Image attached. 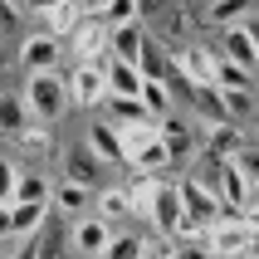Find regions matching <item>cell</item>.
<instances>
[{
  "label": "cell",
  "instance_id": "52a82bcc",
  "mask_svg": "<svg viewBox=\"0 0 259 259\" xmlns=\"http://www.w3.org/2000/svg\"><path fill=\"white\" fill-rule=\"evenodd\" d=\"M215 191H220V201H225V210H245V205H249V196H254V181H249V171L240 166V157H235V161H220Z\"/></svg>",
  "mask_w": 259,
  "mask_h": 259
},
{
  "label": "cell",
  "instance_id": "5bb4252c",
  "mask_svg": "<svg viewBox=\"0 0 259 259\" xmlns=\"http://www.w3.org/2000/svg\"><path fill=\"white\" fill-rule=\"evenodd\" d=\"M215 64L220 59L205 49V44H191L186 54H181V73H186V83L191 88H201V83H215Z\"/></svg>",
  "mask_w": 259,
  "mask_h": 259
},
{
  "label": "cell",
  "instance_id": "8992f818",
  "mask_svg": "<svg viewBox=\"0 0 259 259\" xmlns=\"http://www.w3.org/2000/svg\"><path fill=\"white\" fill-rule=\"evenodd\" d=\"M113 220H103V215H78L73 220V249L83 259H103L108 254V245H113Z\"/></svg>",
  "mask_w": 259,
  "mask_h": 259
},
{
  "label": "cell",
  "instance_id": "44dd1931",
  "mask_svg": "<svg viewBox=\"0 0 259 259\" xmlns=\"http://www.w3.org/2000/svg\"><path fill=\"white\" fill-rule=\"evenodd\" d=\"M137 98H142V108L152 117H166V113H171V88H166V78H147Z\"/></svg>",
  "mask_w": 259,
  "mask_h": 259
},
{
  "label": "cell",
  "instance_id": "e575fe53",
  "mask_svg": "<svg viewBox=\"0 0 259 259\" xmlns=\"http://www.w3.org/2000/svg\"><path fill=\"white\" fill-rule=\"evenodd\" d=\"M15 259H39V235H25V245L15 249Z\"/></svg>",
  "mask_w": 259,
  "mask_h": 259
},
{
  "label": "cell",
  "instance_id": "2e32d148",
  "mask_svg": "<svg viewBox=\"0 0 259 259\" xmlns=\"http://www.w3.org/2000/svg\"><path fill=\"white\" fill-rule=\"evenodd\" d=\"M78 25H83V5L78 0H59L54 10L44 15V34H54V39H69Z\"/></svg>",
  "mask_w": 259,
  "mask_h": 259
},
{
  "label": "cell",
  "instance_id": "9a60e30c",
  "mask_svg": "<svg viewBox=\"0 0 259 259\" xmlns=\"http://www.w3.org/2000/svg\"><path fill=\"white\" fill-rule=\"evenodd\" d=\"M127 166L132 171H166L171 166V147H166V137H152V142H142L137 152H127Z\"/></svg>",
  "mask_w": 259,
  "mask_h": 259
},
{
  "label": "cell",
  "instance_id": "d6a6232c",
  "mask_svg": "<svg viewBox=\"0 0 259 259\" xmlns=\"http://www.w3.org/2000/svg\"><path fill=\"white\" fill-rule=\"evenodd\" d=\"M15 181H20V171L10 161H0V201H10V205H15Z\"/></svg>",
  "mask_w": 259,
  "mask_h": 259
},
{
  "label": "cell",
  "instance_id": "ac0fdd59",
  "mask_svg": "<svg viewBox=\"0 0 259 259\" xmlns=\"http://www.w3.org/2000/svg\"><path fill=\"white\" fill-rule=\"evenodd\" d=\"M157 181H161V171H137V181L127 186L132 210H137V215H147V220H152V205H157Z\"/></svg>",
  "mask_w": 259,
  "mask_h": 259
},
{
  "label": "cell",
  "instance_id": "74e56055",
  "mask_svg": "<svg viewBox=\"0 0 259 259\" xmlns=\"http://www.w3.org/2000/svg\"><path fill=\"white\" fill-rule=\"evenodd\" d=\"M245 225H249V235L259 230V205H245Z\"/></svg>",
  "mask_w": 259,
  "mask_h": 259
},
{
  "label": "cell",
  "instance_id": "1f68e13d",
  "mask_svg": "<svg viewBox=\"0 0 259 259\" xmlns=\"http://www.w3.org/2000/svg\"><path fill=\"white\" fill-rule=\"evenodd\" d=\"M171 254H176V259H220L215 249H210V240H181Z\"/></svg>",
  "mask_w": 259,
  "mask_h": 259
},
{
  "label": "cell",
  "instance_id": "7a4b0ae2",
  "mask_svg": "<svg viewBox=\"0 0 259 259\" xmlns=\"http://www.w3.org/2000/svg\"><path fill=\"white\" fill-rule=\"evenodd\" d=\"M69 54H73V64H103L108 69V59H113V29H108V20L83 15V25L69 34Z\"/></svg>",
  "mask_w": 259,
  "mask_h": 259
},
{
  "label": "cell",
  "instance_id": "4316f807",
  "mask_svg": "<svg viewBox=\"0 0 259 259\" xmlns=\"http://www.w3.org/2000/svg\"><path fill=\"white\" fill-rule=\"evenodd\" d=\"M103 259H147V240H137V235H113V245H108Z\"/></svg>",
  "mask_w": 259,
  "mask_h": 259
},
{
  "label": "cell",
  "instance_id": "ba28073f",
  "mask_svg": "<svg viewBox=\"0 0 259 259\" xmlns=\"http://www.w3.org/2000/svg\"><path fill=\"white\" fill-rule=\"evenodd\" d=\"M181 215H186V205H181V186H176V181H157V205H152V220H157V230L166 235V240L176 235Z\"/></svg>",
  "mask_w": 259,
  "mask_h": 259
},
{
  "label": "cell",
  "instance_id": "83f0119b",
  "mask_svg": "<svg viewBox=\"0 0 259 259\" xmlns=\"http://www.w3.org/2000/svg\"><path fill=\"white\" fill-rule=\"evenodd\" d=\"M103 20H108V29L132 25V20H142V0H113V5L103 10Z\"/></svg>",
  "mask_w": 259,
  "mask_h": 259
},
{
  "label": "cell",
  "instance_id": "d590c367",
  "mask_svg": "<svg viewBox=\"0 0 259 259\" xmlns=\"http://www.w3.org/2000/svg\"><path fill=\"white\" fill-rule=\"evenodd\" d=\"M20 5H25V10H29V15H39V20H44V15L54 10L59 0H20Z\"/></svg>",
  "mask_w": 259,
  "mask_h": 259
},
{
  "label": "cell",
  "instance_id": "ab89813d",
  "mask_svg": "<svg viewBox=\"0 0 259 259\" xmlns=\"http://www.w3.org/2000/svg\"><path fill=\"white\" fill-rule=\"evenodd\" d=\"M249 205H259V181H254V196H249Z\"/></svg>",
  "mask_w": 259,
  "mask_h": 259
},
{
  "label": "cell",
  "instance_id": "4dcf8cb0",
  "mask_svg": "<svg viewBox=\"0 0 259 259\" xmlns=\"http://www.w3.org/2000/svg\"><path fill=\"white\" fill-rule=\"evenodd\" d=\"M220 98H225V113H230V122L235 117H245L254 103H249V88H220Z\"/></svg>",
  "mask_w": 259,
  "mask_h": 259
},
{
  "label": "cell",
  "instance_id": "5b68a950",
  "mask_svg": "<svg viewBox=\"0 0 259 259\" xmlns=\"http://www.w3.org/2000/svg\"><path fill=\"white\" fill-rule=\"evenodd\" d=\"M69 98L78 108H103V98H108V69L103 64H73Z\"/></svg>",
  "mask_w": 259,
  "mask_h": 259
},
{
  "label": "cell",
  "instance_id": "30bf717a",
  "mask_svg": "<svg viewBox=\"0 0 259 259\" xmlns=\"http://www.w3.org/2000/svg\"><path fill=\"white\" fill-rule=\"evenodd\" d=\"M205 147H210L215 161H235L240 152H245V132L235 127L230 117H225V122H210V127H205Z\"/></svg>",
  "mask_w": 259,
  "mask_h": 259
},
{
  "label": "cell",
  "instance_id": "6da1fadb",
  "mask_svg": "<svg viewBox=\"0 0 259 259\" xmlns=\"http://www.w3.org/2000/svg\"><path fill=\"white\" fill-rule=\"evenodd\" d=\"M25 103H29V117H39V122H54V117L69 113V83L59 78L54 69H34L25 83Z\"/></svg>",
  "mask_w": 259,
  "mask_h": 259
},
{
  "label": "cell",
  "instance_id": "603a6c76",
  "mask_svg": "<svg viewBox=\"0 0 259 259\" xmlns=\"http://www.w3.org/2000/svg\"><path fill=\"white\" fill-rule=\"evenodd\" d=\"M20 147H25V152L49 157V152H54V132H49V122H39V117H34V122H25V127H20Z\"/></svg>",
  "mask_w": 259,
  "mask_h": 259
},
{
  "label": "cell",
  "instance_id": "277c9868",
  "mask_svg": "<svg viewBox=\"0 0 259 259\" xmlns=\"http://www.w3.org/2000/svg\"><path fill=\"white\" fill-rule=\"evenodd\" d=\"M176 186H181V205H186V215H196L201 225H215V220L225 215V201H220L215 186H205V181H196V176L176 181Z\"/></svg>",
  "mask_w": 259,
  "mask_h": 259
},
{
  "label": "cell",
  "instance_id": "f546056e",
  "mask_svg": "<svg viewBox=\"0 0 259 259\" xmlns=\"http://www.w3.org/2000/svg\"><path fill=\"white\" fill-rule=\"evenodd\" d=\"M49 186L54 181H44V176H20L15 181V201H49Z\"/></svg>",
  "mask_w": 259,
  "mask_h": 259
},
{
  "label": "cell",
  "instance_id": "9c48e42d",
  "mask_svg": "<svg viewBox=\"0 0 259 259\" xmlns=\"http://www.w3.org/2000/svg\"><path fill=\"white\" fill-rule=\"evenodd\" d=\"M59 54H64V39H54V34H29L25 44H20V64H25L29 73L34 69H59Z\"/></svg>",
  "mask_w": 259,
  "mask_h": 259
},
{
  "label": "cell",
  "instance_id": "d4e9b609",
  "mask_svg": "<svg viewBox=\"0 0 259 259\" xmlns=\"http://www.w3.org/2000/svg\"><path fill=\"white\" fill-rule=\"evenodd\" d=\"M98 215H103V220H122V215H132V196H127V186L98 191Z\"/></svg>",
  "mask_w": 259,
  "mask_h": 259
},
{
  "label": "cell",
  "instance_id": "60d3db41",
  "mask_svg": "<svg viewBox=\"0 0 259 259\" xmlns=\"http://www.w3.org/2000/svg\"><path fill=\"white\" fill-rule=\"evenodd\" d=\"M166 259H176V254H171V249H166Z\"/></svg>",
  "mask_w": 259,
  "mask_h": 259
},
{
  "label": "cell",
  "instance_id": "cb8c5ba5",
  "mask_svg": "<svg viewBox=\"0 0 259 259\" xmlns=\"http://www.w3.org/2000/svg\"><path fill=\"white\" fill-rule=\"evenodd\" d=\"M137 69H142L147 73V78H171V59H166V54H161V49H157V44H152V39H142V54H137Z\"/></svg>",
  "mask_w": 259,
  "mask_h": 259
},
{
  "label": "cell",
  "instance_id": "484cf974",
  "mask_svg": "<svg viewBox=\"0 0 259 259\" xmlns=\"http://www.w3.org/2000/svg\"><path fill=\"white\" fill-rule=\"evenodd\" d=\"M249 83H254V73L240 69L235 59H220L215 64V88H249Z\"/></svg>",
  "mask_w": 259,
  "mask_h": 259
},
{
  "label": "cell",
  "instance_id": "7402d4cb",
  "mask_svg": "<svg viewBox=\"0 0 259 259\" xmlns=\"http://www.w3.org/2000/svg\"><path fill=\"white\" fill-rule=\"evenodd\" d=\"M54 201L64 215H83V205H88V181H64V186H54Z\"/></svg>",
  "mask_w": 259,
  "mask_h": 259
},
{
  "label": "cell",
  "instance_id": "8fae6325",
  "mask_svg": "<svg viewBox=\"0 0 259 259\" xmlns=\"http://www.w3.org/2000/svg\"><path fill=\"white\" fill-rule=\"evenodd\" d=\"M220 44H225V59H235L240 69H249V73L259 69V44L249 39L245 20H240V25H225V34H220Z\"/></svg>",
  "mask_w": 259,
  "mask_h": 259
},
{
  "label": "cell",
  "instance_id": "d6986e66",
  "mask_svg": "<svg viewBox=\"0 0 259 259\" xmlns=\"http://www.w3.org/2000/svg\"><path fill=\"white\" fill-rule=\"evenodd\" d=\"M142 39H147L142 20H132V25H117V29H113V59H132V64H137V54H142Z\"/></svg>",
  "mask_w": 259,
  "mask_h": 259
},
{
  "label": "cell",
  "instance_id": "f1b7e54d",
  "mask_svg": "<svg viewBox=\"0 0 259 259\" xmlns=\"http://www.w3.org/2000/svg\"><path fill=\"white\" fill-rule=\"evenodd\" d=\"M245 15H249V0H215L210 5V20L215 25H240Z\"/></svg>",
  "mask_w": 259,
  "mask_h": 259
},
{
  "label": "cell",
  "instance_id": "4fadbf2b",
  "mask_svg": "<svg viewBox=\"0 0 259 259\" xmlns=\"http://www.w3.org/2000/svg\"><path fill=\"white\" fill-rule=\"evenodd\" d=\"M147 83V73L132 64V59H108V93H117V98H137Z\"/></svg>",
  "mask_w": 259,
  "mask_h": 259
},
{
  "label": "cell",
  "instance_id": "f35d334b",
  "mask_svg": "<svg viewBox=\"0 0 259 259\" xmlns=\"http://www.w3.org/2000/svg\"><path fill=\"white\" fill-rule=\"evenodd\" d=\"M245 29H249V39L259 44V15H254V20H245Z\"/></svg>",
  "mask_w": 259,
  "mask_h": 259
},
{
  "label": "cell",
  "instance_id": "8d00e7d4",
  "mask_svg": "<svg viewBox=\"0 0 259 259\" xmlns=\"http://www.w3.org/2000/svg\"><path fill=\"white\" fill-rule=\"evenodd\" d=\"M78 5H83V15H98V20H103V10H108L113 0H78Z\"/></svg>",
  "mask_w": 259,
  "mask_h": 259
},
{
  "label": "cell",
  "instance_id": "e0dca14e",
  "mask_svg": "<svg viewBox=\"0 0 259 259\" xmlns=\"http://www.w3.org/2000/svg\"><path fill=\"white\" fill-rule=\"evenodd\" d=\"M10 215H15V235H20V240H25V235H39L44 215H49V201H15Z\"/></svg>",
  "mask_w": 259,
  "mask_h": 259
},
{
  "label": "cell",
  "instance_id": "7bdbcfd3",
  "mask_svg": "<svg viewBox=\"0 0 259 259\" xmlns=\"http://www.w3.org/2000/svg\"><path fill=\"white\" fill-rule=\"evenodd\" d=\"M245 259H249V254H245Z\"/></svg>",
  "mask_w": 259,
  "mask_h": 259
},
{
  "label": "cell",
  "instance_id": "b9f144b4",
  "mask_svg": "<svg viewBox=\"0 0 259 259\" xmlns=\"http://www.w3.org/2000/svg\"><path fill=\"white\" fill-rule=\"evenodd\" d=\"M78 259H83V254H78Z\"/></svg>",
  "mask_w": 259,
  "mask_h": 259
},
{
  "label": "cell",
  "instance_id": "836d02e7",
  "mask_svg": "<svg viewBox=\"0 0 259 259\" xmlns=\"http://www.w3.org/2000/svg\"><path fill=\"white\" fill-rule=\"evenodd\" d=\"M15 235V215H10V201H0V240Z\"/></svg>",
  "mask_w": 259,
  "mask_h": 259
},
{
  "label": "cell",
  "instance_id": "3957f363",
  "mask_svg": "<svg viewBox=\"0 0 259 259\" xmlns=\"http://www.w3.org/2000/svg\"><path fill=\"white\" fill-rule=\"evenodd\" d=\"M210 249L220 259H245L249 254V225H245V210H225V215L210 225Z\"/></svg>",
  "mask_w": 259,
  "mask_h": 259
},
{
  "label": "cell",
  "instance_id": "7c38bea8",
  "mask_svg": "<svg viewBox=\"0 0 259 259\" xmlns=\"http://www.w3.org/2000/svg\"><path fill=\"white\" fill-rule=\"evenodd\" d=\"M88 152H93L98 161H117V166L127 161V147H122V132H117L113 122H93V127H88Z\"/></svg>",
  "mask_w": 259,
  "mask_h": 259
},
{
  "label": "cell",
  "instance_id": "ffe728a7",
  "mask_svg": "<svg viewBox=\"0 0 259 259\" xmlns=\"http://www.w3.org/2000/svg\"><path fill=\"white\" fill-rule=\"evenodd\" d=\"M29 122V103L25 93L15 98V93H0V132H10V137H20V127Z\"/></svg>",
  "mask_w": 259,
  "mask_h": 259
}]
</instances>
